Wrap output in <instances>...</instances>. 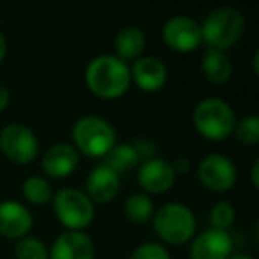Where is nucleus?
Masks as SVG:
<instances>
[{"label":"nucleus","instance_id":"6e6552de","mask_svg":"<svg viewBox=\"0 0 259 259\" xmlns=\"http://www.w3.org/2000/svg\"><path fill=\"white\" fill-rule=\"evenodd\" d=\"M197 178L204 188L222 194L231 190L236 183V165L229 156L222 153H211L199 162Z\"/></svg>","mask_w":259,"mask_h":259},{"label":"nucleus","instance_id":"c756f323","mask_svg":"<svg viewBox=\"0 0 259 259\" xmlns=\"http://www.w3.org/2000/svg\"><path fill=\"white\" fill-rule=\"evenodd\" d=\"M257 169H259V163L254 162V165H252V187L257 188L259 187V181H257Z\"/></svg>","mask_w":259,"mask_h":259},{"label":"nucleus","instance_id":"bb28decb","mask_svg":"<svg viewBox=\"0 0 259 259\" xmlns=\"http://www.w3.org/2000/svg\"><path fill=\"white\" fill-rule=\"evenodd\" d=\"M172 169H174V172H180V174H185L188 169H190V162L188 160H185V158H178L176 162L172 163Z\"/></svg>","mask_w":259,"mask_h":259},{"label":"nucleus","instance_id":"6ab92c4d","mask_svg":"<svg viewBox=\"0 0 259 259\" xmlns=\"http://www.w3.org/2000/svg\"><path fill=\"white\" fill-rule=\"evenodd\" d=\"M103 165L112 169L117 176H121V174H126L128 170L141 165V160H139L134 144H115L103 156Z\"/></svg>","mask_w":259,"mask_h":259},{"label":"nucleus","instance_id":"b1692460","mask_svg":"<svg viewBox=\"0 0 259 259\" xmlns=\"http://www.w3.org/2000/svg\"><path fill=\"white\" fill-rule=\"evenodd\" d=\"M234 222V208L231 202L220 201L213 204L211 211H209V224L213 229L227 231Z\"/></svg>","mask_w":259,"mask_h":259},{"label":"nucleus","instance_id":"39448f33","mask_svg":"<svg viewBox=\"0 0 259 259\" xmlns=\"http://www.w3.org/2000/svg\"><path fill=\"white\" fill-rule=\"evenodd\" d=\"M151 220L155 233L165 243L170 245L188 243L197 229V220H195L194 211L180 202L163 204L158 211H155Z\"/></svg>","mask_w":259,"mask_h":259},{"label":"nucleus","instance_id":"f03ea898","mask_svg":"<svg viewBox=\"0 0 259 259\" xmlns=\"http://www.w3.org/2000/svg\"><path fill=\"white\" fill-rule=\"evenodd\" d=\"M243 30L245 18L236 8H219L204 18L201 36L211 50L226 52L241 39Z\"/></svg>","mask_w":259,"mask_h":259},{"label":"nucleus","instance_id":"aec40b11","mask_svg":"<svg viewBox=\"0 0 259 259\" xmlns=\"http://www.w3.org/2000/svg\"><path fill=\"white\" fill-rule=\"evenodd\" d=\"M124 215L130 222L146 224L155 215V204L146 194H134L124 201Z\"/></svg>","mask_w":259,"mask_h":259},{"label":"nucleus","instance_id":"0eeeda50","mask_svg":"<svg viewBox=\"0 0 259 259\" xmlns=\"http://www.w3.org/2000/svg\"><path fill=\"white\" fill-rule=\"evenodd\" d=\"M0 151L11 162L27 165L39 153V142L27 124L11 122L0 130Z\"/></svg>","mask_w":259,"mask_h":259},{"label":"nucleus","instance_id":"f8f14e48","mask_svg":"<svg viewBox=\"0 0 259 259\" xmlns=\"http://www.w3.org/2000/svg\"><path fill=\"white\" fill-rule=\"evenodd\" d=\"M48 259H94L93 240L83 231H64L52 243Z\"/></svg>","mask_w":259,"mask_h":259},{"label":"nucleus","instance_id":"5701e85b","mask_svg":"<svg viewBox=\"0 0 259 259\" xmlns=\"http://www.w3.org/2000/svg\"><path fill=\"white\" fill-rule=\"evenodd\" d=\"M234 135L245 146H255L259 142V119L255 115L241 119L234 126Z\"/></svg>","mask_w":259,"mask_h":259},{"label":"nucleus","instance_id":"9b49d317","mask_svg":"<svg viewBox=\"0 0 259 259\" xmlns=\"http://www.w3.org/2000/svg\"><path fill=\"white\" fill-rule=\"evenodd\" d=\"M190 255L192 259H229L233 255V238L227 231L209 227L192 241Z\"/></svg>","mask_w":259,"mask_h":259},{"label":"nucleus","instance_id":"20e7f679","mask_svg":"<svg viewBox=\"0 0 259 259\" xmlns=\"http://www.w3.org/2000/svg\"><path fill=\"white\" fill-rule=\"evenodd\" d=\"M71 139L73 148L91 158H103L117 141L114 126L98 115L80 117L71 130Z\"/></svg>","mask_w":259,"mask_h":259},{"label":"nucleus","instance_id":"4468645a","mask_svg":"<svg viewBox=\"0 0 259 259\" xmlns=\"http://www.w3.org/2000/svg\"><path fill=\"white\" fill-rule=\"evenodd\" d=\"M134 83L144 93H156L167 82V68L156 57H139L130 68Z\"/></svg>","mask_w":259,"mask_h":259},{"label":"nucleus","instance_id":"4be33fe9","mask_svg":"<svg viewBox=\"0 0 259 259\" xmlns=\"http://www.w3.org/2000/svg\"><path fill=\"white\" fill-rule=\"evenodd\" d=\"M16 259H48V248L39 238L23 236L15 245Z\"/></svg>","mask_w":259,"mask_h":259},{"label":"nucleus","instance_id":"f3484780","mask_svg":"<svg viewBox=\"0 0 259 259\" xmlns=\"http://www.w3.org/2000/svg\"><path fill=\"white\" fill-rule=\"evenodd\" d=\"M146 47V36L139 27H124L117 32L114 41L115 57L122 62L137 61Z\"/></svg>","mask_w":259,"mask_h":259},{"label":"nucleus","instance_id":"423d86ee","mask_svg":"<svg viewBox=\"0 0 259 259\" xmlns=\"http://www.w3.org/2000/svg\"><path fill=\"white\" fill-rule=\"evenodd\" d=\"M54 213L68 231H82L94 219V202L76 188H62L54 195Z\"/></svg>","mask_w":259,"mask_h":259},{"label":"nucleus","instance_id":"9d476101","mask_svg":"<svg viewBox=\"0 0 259 259\" xmlns=\"http://www.w3.org/2000/svg\"><path fill=\"white\" fill-rule=\"evenodd\" d=\"M137 181L142 190L148 194H165L167 190L172 188L174 181H176V172H174L170 162L153 156L139 165Z\"/></svg>","mask_w":259,"mask_h":259},{"label":"nucleus","instance_id":"412c9836","mask_svg":"<svg viewBox=\"0 0 259 259\" xmlns=\"http://www.w3.org/2000/svg\"><path fill=\"white\" fill-rule=\"evenodd\" d=\"M23 195H25L27 201L37 206L47 204L54 197L50 183L41 176H30L23 181Z\"/></svg>","mask_w":259,"mask_h":259},{"label":"nucleus","instance_id":"cd10ccee","mask_svg":"<svg viewBox=\"0 0 259 259\" xmlns=\"http://www.w3.org/2000/svg\"><path fill=\"white\" fill-rule=\"evenodd\" d=\"M9 100H11V96H9V91L6 89V87L2 85V83H0V112L8 108Z\"/></svg>","mask_w":259,"mask_h":259},{"label":"nucleus","instance_id":"a211bd4d","mask_svg":"<svg viewBox=\"0 0 259 259\" xmlns=\"http://www.w3.org/2000/svg\"><path fill=\"white\" fill-rule=\"evenodd\" d=\"M201 69L208 82H211L213 85H222L233 75V62L227 57L226 52L208 48L202 57Z\"/></svg>","mask_w":259,"mask_h":259},{"label":"nucleus","instance_id":"a878e982","mask_svg":"<svg viewBox=\"0 0 259 259\" xmlns=\"http://www.w3.org/2000/svg\"><path fill=\"white\" fill-rule=\"evenodd\" d=\"M132 144H134L135 151H137L141 163L155 156V146H153L149 141H135V142H132Z\"/></svg>","mask_w":259,"mask_h":259},{"label":"nucleus","instance_id":"7c9ffc66","mask_svg":"<svg viewBox=\"0 0 259 259\" xmlns=\"http://www.w3.org/2000/svg\"><path fill=\"white\" fill-rule=\"evenodd\" d=\"M229 259H252V257H248V255H245V254H233Z\"/></svg>","mask_w":259,"mask_h":259},{"label":"nucleus","instance_id":"393cba45","mask_svg":"<svg viewBox=\"0 0 259 259\" xmlns=\"http://www.w3.org/2000/svg\"><path fill=\"white\" fill-rule=\"evenodd\" d=\"M130 259H170V254L163 245L155 243V241H146L132 252Z\"/></svg>","mask_w":259,"mask_h":259},{"label":"nucleus","instance_id":"1a4fd4ad","mask_svg":"<svg viewBox=\"0 0 259 259\" xmlns=\"http://www.w3.org/2000/svg\"><path fill=\"white\" fill-rule=\"evenodd\" d=\"M163 43L174 52H194L201 47L202 36H201V25L194 18L188 16H172L165 22L162 29Z\"/></svg>","mask_w":259,"mask_h":259},{"label":"nucleus","instance_id":"f257e3e1","mask_svg":"<svg viewBox=\"0 0 259 259\" xmlns=\"http://www.w3.org/2000/svg\"><path fill=\"white\" fill-rule=\"evenodd\" d=\"M132 83L130 66L115 55H98L85 68V85L98 98L117 100Z\"/></svg>","mask_w":259,"mask_h":259},{"label":"nucleus","instance_id":"ddd939ff","mask_svg":"<svg viewBox=\"0 0 259 259\" xmlns=\"http://www.w3.org/2000/svg\"><path fill=\"white\" fill-rule=\"evenodd\" d=\"M32 213L16 201L0 202V234L9 240L27 236L32 227Z\"/></svg>","mask_w":259,"mask_h":259},{"label":"nucleus","instance_id":"c85d7f7f","mask_svg":"<svg viewBox=\"0 0 259 259\" xmlns=\"http://www.w3.org/2000/svg\"><path fill=\"white\" fill-rule=\"evenodd\" d=\"M6 54H8V43H6V37L0 34V62L4 61Z\"/></svg>","mask_w":259,"mask_h":259},{"label":"nucleus","instance_id":"7ed1b4c3","mask_svg":"<svg viewBox=\"0 0 259 259\" xmlns=\"http://www.w3.org/2000/svg\"><path fill=\"white\" fill-rule=\"evenodd\" d=\"M194 126L208 141H226L234 132L236 115L222 98H204L194 108Z\"/></svg>","mask_w":259,"mask_h":259},{"label":"nucleus","instance_id":"2eb2a0df","mask_svg":"<svg viewBox=\"0 0 259 259\" xmlns=\"http://www.w3.org/2000/svg\"><path fill=\"white\" fill-rule=\"evenodd\" d=\"M76 167H78V151L71 144H64V142L48 148L41 158V169L47 176L55 180L68 178Z\"/></svg>","mask_w":259,"mask_h":259},{"label":"nucleus","instance_id":"dca6fc26","mask_svg":"<svg viewBox=\"0 0 259 259\" xmlns=\"http://www.w3.org/2000/svg\"><path fill=\"white\" fill-rule=\"evenodd\" d=\"M121 187V176L114 172L112 169L105 167L103 163L94 167L85 180V195L93 202L107 204L117 195Z\"/></svg>","mask_w":259,"mask_h":259}]
</instances>
